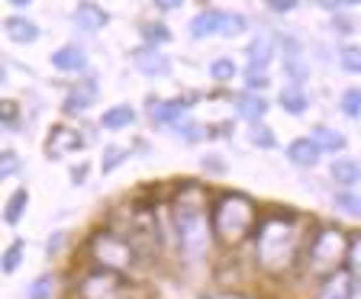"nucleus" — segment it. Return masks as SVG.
Wrapping results in <instances>:
<instances>
[{
	"label": "nucleus",
	"mask_w": 361,
	"mask_h": 299,
	"mask_svg": "<svg viewBox=\"0 0 361 299\" xmlns=\"http://www.w3.org/2000/svg\"><path fill=\"white\" fill-rule=\"evenodd\" d=\"M20 155H16V151H4V155H0V174H4V177H16V174H20Z\"/></svg>",
	"instance_id": "37"
},
{
	"label": "nucleus",
	"mask_w": 361,
	"mask_h": 299,
	"mask_svg": "<svg viewBox=\"0 0 361 299\" xmlns=\"http://www.w3.org/2000/svg\"><path fill=\"white\" fill-rule=\"evenodd\" d=\"M278 103H281V110L290 113V116H303V113H307V106H310V97L303 94L300 84H290V87L281 90Z\"/></svg>",
	"instance_id": "22"
},
{
	"label": "nucleus",
	"mask_w": 361,
	"mask_h": 299,
	"mask_svg": "<svg viewBox=\"0 0 361 299\" xmlns=\"http://www.w3.org/2000/svg\"><path fill=\"white\" fill-rule=\"evenodd\" d=\"M258 222H262V210H258V203L252 196L239 193V190L213 193L210 225L219 251H239V248L252 245Z\"/></svg>",
	"instance_id": "3"
},
{
	"label": "nucleus",
	"mask_w": 361,
	"mask_h": 299,
	"mask_svg": "<svg viewBox=\"0 0 361 299\" xmlns=\"http://www.w3.org/2000/svg\"><path fill=\"white\" fill-rule=\"evenodd\" d=\"M4 32H7V39L16 42V45H32L39 36H42L36 23L26 20V16H20V13H13V16L4 20Z\"/></svg>",
	"instance_id": "14"
},
{
	"label": "nucleus",
	"mask_w": 361,
	"mask_h": 299,
	"mask_svg": "<svg viewBox=\"0 0 361 299\" xmlns=\"http://www.w3.org/2000/svg\"><path fill=\"white\" fill-rule=\"evenodd\" d=\"M142 39L149 45H165V42H171V30H168L165 23H158V20H152V23H142Z\"/></svg>",
	"instance_id": "28"
},
{
	"label": "nucleus",
	"mask_w": 361,
	"mask_h": 299,
	"mask_svg": "<svg viewBox=\"0 0 361 299\" xmlns=\"http://www.w3.org/2000/svg\"><path fill=\"white\" fill-rule=\"evenodd\" d=\"M190 103H194V97H171V100H158L155 106H152V120L161 122V126H174V122H180V116L190 110Z\"/></svg>",
	"instance_id": "13"
},
{
	"label": "nucleus",
	"mask_w": 361,
	"mask_h": 299,
	"mask_svg": "<svg viewBox=\"0 0 361 299\" xmlns=\"http://www.w3.org/2000/svg\"><path fill=\"white\" fill-rule=\"evenodd\" d=\"M284 71H287V77H290L293 84H303V81H307V75H310L300 55H287V61H284Z\"/></svg>",
	"instance_id": "36"
},
{
	"label": "nucleus",
	"mask_w": 361,
	"mask_h": 299,
	"mask_svg": "<svg viewBox=\"0 0 361 299\" xmlns=\"http://www.w3.org/2000/svg\"><path fill=\"white\" fill-rule=\"evenodd\" d=\"M319 155H323V148L310 139V135H303V139H293L290 145H287V161H290L293 167H316V161H319Z\"/></svg>",
	"instance_id": "11"
},
{
	"label": "nucleus",
	"mask_w": 361,
	"mask_h": 299,
	"mask_svg": "<svg viewBox=\"0 0 361 299\" xmlns=\"http://www.w3.org/2000/svg\"><path fill=\"white\" fill-rule=\"evenodd\" d=\"M268 110H271V103L258 94V90H245V94L235 97V116L245 122H262Z\"/></svg>",
	"instance_id": "12"
},
{
	"label": "nucleus",
	"mask_w": 361,
	"mask_h": 299,
	"mask_svg": "<svg viewBox=\"0 0 361 299\" xmlns=\"http://www.w3.org/2000/svg\"><path fill=\"white\" fill-rule=\"evenodd\" d=\"M310 139H313L319 148H323V155H338V151H345V135L342 132H336V129H329V126H313L310 129Z\"/></svg>",
	"instance_id": "21"
},
{
	"label": "nucleus",
	"mask_w": 361,
	"mask_h": 299,
	"mask_svg": "<svg viewBox=\"0 0 361 299\" xmlns=\"http://www.w3.org/2000/svg\"><path fill=\"white\" fill-rule=\"evenodd\" d=\"M52 68L55 71H65V75H75L87 68V55H84L81 45H61L52 52Z\"/></svg>",
	"instance_id": "16"
},
{
	"label": "nucleus",
	"mask_w": 361,
	"mask_h": 299,
	"mask_svg": "<svg viewBox=\"0 0 361 299\" xmlns=\"http://www.w3.org/2000/svg\"><path fill=\"white\" fill-rule=\"evenodd\" d=\"M129 155H133L129 148H120V145H106V148H104V161H100V171H104V174H113L116 167L123 165V161H126Z\"/></svg>",
	"instance_id": "29"
},
{
	"label": "nucleus",
	"mask_w": 361,
	"mask_h": 299,
	"mask_svg": "<svg viewBox=\"0 0 361 299\" xmlns=\"http://www.w3.org/2000/svg\"><path fill=\"white\" fill-rule=\"evenodd\" d=\"M213 193L197 180H184L168 200V232L174 235L180 257L188 264H203L216 245L210 225Z\"/></svg>",
	"instance_id": "2"
},
{
	"label": "nucleus",
	"mask_w": 361,
	"mask_h": 299,
	"mask_svg": "<svg viewBox=\"0 0 361 299\" xmlns=\"http://www.w3.org/2000/svg\"><path fill=\"white\" fill-rule=\"evenodd\" d=\"M23 251H26V245H23V238L10 241L7 248H4V274H16L23 264Z\"/></svg>",
	"instance_id": "31"
},
{
	"label": "nucleus",
	"mask_w": 361,
	"mask_h": 299,
	"mask_svg": "<svg viewBox=\"0 0 361 299\" xmlns=\"http://www.w3.org/2000/svg\"><path fill=\"white\" fill-rule=\"evenodd\" d=\"M338 110H342V116H348V120H358L361 116V87L342 90V97H338Z\"/></svg>",
	"instance_id": "26"
},
{
	"label": "nucleus",
	"mask_w": 361,
	"mask_h": 299,
	"mask_svg": "<svg viewBox=\"0 0 361 299\" xmlns=\"http://www.w3.org/2000/svg\"><path fill=\"white\" fill-rule=\"evenodd\" d=\"M264 4H268V10H274V13H290V10H297L300 0H264Z\"/></svg>",
	"instance_id": "40"
},
{
	"label": "nucleus",
	"mask_w": 361,
	"mask_h": 299,
	"mask_svg": "<svg viewBox=\"0 0 361 299\" xmlns=\"http://www.w3.org/2000/svg\"><path fill=\"white\" fill-rule=\"evenodd\" d=\"M0 116H4V122H7V126H13V122H16V103H4Z\"/></svg>",
	"instance_id": "43"
},
{
	"label": "nucleus",
	"mask_w": 361,
	"mask_h": 299,
	"mask_svg": "<svg viewBox=\"0 0 361 299\" xmlns=\"http://www.w3.org/2000/svg\"><path fill=\"white\" fill-rule=\"evenodd\" d=\"M316 4H319L323 10H329V13H338V7H345L342 0H316Z\"/></svg>",
	"instance_id": "45"
},
{
	"label": "nucleus",
	"mask_w": 361,
	"mask_h": 299,
	"mask_svg": "<svg viewBox=\"0 0 361 299\" xmlns=\"http://www.w3.org/2000/svg\"><path fill=\"white\" fill-rule=\"evenodd\" d=\"M355 26H358V23H355L348 13H336V16H332V30H336L338 36H352Z\"/></svg>",
	"instance_id": "39"
},
{
	"label": "nucleus",
	"mask_w": 361,
	"mask_h": 299,
	"mask_svg": "<svg viewBox=\"0 0 361 299\" xmlns=\"http://www.w3.org/2000/svg\"><path fill=\"white\" fill-rule=\"evenodd\" d=\"M84 145H87V139H84L78 129L55 126L52 132H49V139H45V155L55 161V158H65V155H71V151H81Z\"/></svg>",
	"instance_id": "7"
},
{
	"label": "nucleus",
	"mask_w": 361,
	"mask_h": 299,
	"mask_svg": "<svg viewBox=\"0 0 361 299\" xmlns=\"http://www.w3.org/2000/svg\"><path fill=\"white\" fill-rule=\"evenodd\" d=\"M174 135H178L180 142L194 145V142H200L207 132H203V126H197V122H174Z\"/></svg>",
	"instance_id": "35"
},
{
	"label": "nucleus",
	"mask_w": 361,
	"mask_h": 299,
	"mask_svg": "<svg viewBox=\"0 0 361 299\" xmlns=\"http://www.w3.org/2000/svg\"><path fill=\"white\" fill-rule=\"evenodd\" d=\"M84 257H87L90 267L116 270V274H129V270H135V264L142 261L133 238L126 232H120L116 225H106V229L90 232L87 241H84Z\"/></svg>",
	"instance_id": "5"
},
{
	"label": "nucleus",
	"mask_w": 361,
	"mask_h": 299,
	"mask_svg": "<svg viewBox=\"0 0 361 299\" xmlns=\"http://www.w3.org/2000/svg\"><path fill=\"white\" fill-rule=\"evenodd\" d=\"M345 267L352 270L355 277H361V232L348 235V257H345Z\"/></svg>",
	"instance_id": "33"
},
{
	"label": "nucleus",
	"mask_w": 361,
	"mask_h": 299,
	"mask_svg": "<svg viewBox=\"0 0 361 299\" xmlns=\"http://www.w3.org/2000/svg\"><path fill=\"white\" fill-rule=\"evenodd\" d=\"M26 210H30V193L23 187H16L13 193L7 196V206H4V222L7 225H20V219L26 216Z\"/></svg>",
	"instance_id": "23"
},
{
	"label": "nucleus",
	"mask_w": 361,
	"mask_h": 299,
	"mask_svg": "<svg viewBox=\"0 0 361 299\" xmlns=\"http://www.w3.org/2000/svg\"><path fill=\"white\" fill-rule=\"evenodd\" d=\"M338 65L345 68L348 75H361V49H358V45L342 49V52H338Z\"/></svg>",
	"instance_id": "34"
},
{
	"label": "nucleus",
	"mask_w": 361,
	"mask_h": 299,
	"mask_svg": "<svg viewBox=\"0 0 361 299\" xmlns=\"http://www.w3.org/2000/svg\"><path fill=\"white\" fill-rule=\"evenodd\" d=\"M342 4H345V7H358L361 0H342Z\"/></svg>",
	"instance_id": "48"
},
{
	"label": "nucleus",
	"mask_w": 361,
	"mask_h": 299,
	"mask_svg": "<svg viewBox=\"0 0 361 299\" xmlns=\"http://www.w3.org/2000/svg\"><path fill=\"white\" fill-rule=\"evenodd\" d=\"M71 293L78 299H129V280L126 274H116V270L87 267Z\"/></svg>",
	"instance_id": "6"
},
{
	"label": "nucleus",
	"mask_w": 361,
	"mask_h": 299,
	"mask_svg": "<svg viewBox=\"0 0 361 299\" xmlns=\"http://www.w3.org/2000/svg\"><path fill=\"white\" fill-rule=\"evenodd\" d=\"M235 75H239V68H235V61L229 58V55H219V58L210 61V77H213L216 84L235 81Z\"/></svg>",
	"instance_id": "24"
},
{
	"label": "nucleus",
	"mask_w": 361,
	"mask_h": 299,
	"mask_svg": "<svg viewBox=\"0 0 361 299\" xmlns=\"http://www.w3.org/2000/svg\"><path fill=\"white\" fill-rule=\"evenodd\" d=\"M135 122V110L126 103L120 106H106L104 116H100V126L106 129V132H120V129H129Z\"/></svg>",
	"instance_id": "20"
},
{
	"label": "nucleus",
	"mask_w": 361,
	"mask_h": 299,
	"mask_svg": "<svg viewBox=\"0 0 361 299\" xmlns=\"http://www.w3.org/2000/svg\"><path fill=\"white\" fill-rule=\"evenodd\" d=\"M332 203H336V210H342L345 216H361V196L355 193V190H336Z\"/></svg>",
	"instance_id": "27"
},
{
	"label": "nucleus",
	"mask_w": 361,
	"mask_h": 299,
	"mask_svg": "<svg viewBox=\"0 0 361 299\" xmlns=\"http://www.w3.org/2000/svg\"><path fill=\"white\" fill-rule=\"evenodd\" d=\"M316 225H310L293 210H268L262 212L255 235H252V261L262 277L281 280L300 270L307 241Z\"/></svg>",
	"instance_id": "1"
},
{
	"label": "nucleus",
	"mask_w": 361,
	"mask_h": 299,
	"mask_svg": "<svg viewBox=\"0 0 361 299\" xmlns=\"http://www.w3.org/2000/svg\"><path fill=\"white\" fill-rule=\"evenodd\" d=\"M188 0H155V7L158 10H178V7H184Z\"/></svg>",
	"instance_id": "44"
},
{
	"label": "nucleus",
	"mask_w": 361,
	"mask_h": 299,
	"mask_svg": "<svg viewBox=\"0 0 361 299\" xmlns=\"http://www.w3.org/2000/svg\"><path fill=\"white\" fill-rule=\"evenodd\" d=\"M203 167H207V171H213V174H223V171H226V167L219 165L216 158H207V161H203Z\"/></svg>",
	"instance_id": "46"
},
{
	"label": "nucleus",
	"mask_w": 361,
	"mask_h": 299,
	"mask_svg": "<svg viewBox=\"0 0 361 299\" xmlns=\"http://www.w3.org/2000/svg\"><path fill=\"white\" fill-rule=\"evenodd\" d=\"M61 245H65V232H55L52 238H49V245H45V251H49V255H55Z\"/></svg>",
	"instance_id": "42"
},
{
	"label": "nucleus",
	"mask_w": 361,
	"mask_h": 299,
	"mask_svg": "<svg viewBox=\"0 0 361 299\" xmlns=\"http://www.w3.org/2000/svg\"><path fill=\"white\" fill-rule=\"evenodd\" d=\"M133 61H135V68L142 71V75H149V77H165L168 71H171V61H168V55H161L155 49V45H149V49H139V52L133 55Z\"/></svg>",
	"instance_id": "15"
},
{
	"label": "nucleus",
	"mask_w": 361,
	"mask_h": 299,
	"mask_svg": "<svg viewBox=\"0 0 361 299\" xmlns=\"http://www.w3.org/2000/svg\"><path fill=\"white\" fill-rule=\"evenodd\" d=\"M97 100V81L94 77H87V81H81V84H75V87L68 90V97H65V103H61V110L68 113V116H78V113H84L90 103Z\"/></svg>",
	"instance_id": "10"
},
{
	"label": "nucleus",
	"mask_w": 361,
	"mask_h": 299,
	"mask_svg": "<svg viewBox=\"0 0 361 299\" xmlns=\"http://www.w3.org/2000/svg\"><path fill=\"white\" fill-rule=\"evenodd\" d=\"M84 180H87V165H81V167H71V184H75V187H81Z\"/></svg>",
	"instance_id": "41"
},
{
	"label": "nucleus",
	"mask_w": 361,
	"mask_h": 299,
	"mask_svg": "<svg viewBox=\"0 0 361 299\" xmlns=\"http://www.w3.org/2000/svg\"><path fill=\"white\" fill-rule=\"evenodd\" d=\"M71 20H75V26L84 32H100L106 23H110V13H106L100 4H94V0H81L75 7V13H71Z\"/></svg>",
	"instance_id": "9"
},
{
	"label": "nucleus",
	"mask_w": 361,
	"mask_h": 299,
	"mask_svg": "<svg viewBox=\"0 0 361 299\" xmlns=\"http://www.w3.org/2000/svg\"><path fill=\"white\" fill-rule=\"evenodd\" d=\"M248 30V20L242 13H223V26H219V36L226 39H235Z\"/></svg>",
	"instance_id": "32"
},
{
	"label": "nucleus",
	"mask_w": 361,
	"mask_h": 299,
	"mask_svg": "<svg viewBox=\"0 0 361 299\" xmlns=\"http://www.w3.org/2000/svg\"><path fill=\"white\" fill-rule=\"evenodd\" d=\"M348 235L352 232H345L342 225H316L307 241V251H303V261H300L303 277L319 284L323 277H329V274L345 267Z\"/></svg>",
	"instance_id": "4"
},
{
	"label": "nucleus",
	"mask_w": 361,
	"mask_h": 299,
	"mask_svg": "<svg viewBox=\"0 0 361 299\" xmlns=\"http://www.w3.org/2000/svg\"><path fill=\"white\" fill-rule=\"evenodd\" d=\"M268 75H264V68H252L248 65V71H245V87L248 90H264L268 87Z\"/></svg>",
	"instance_id": "38"
},
{
	"label": "nucleus",
	"mask_w": 361,
	"mask_h": 299,
	"mask_svg": "<svg viewBox=\"0 0 361 299\" xmlns=\"http://www.w3.org/2000/svg\"><path fill=\"white\" fill-rule=\"evenodd\" d=\"M248 65L252 68H268V61L274 58V36L271 32H262L248 42Z\"/></svg>",
	"instance_id": "19"
},
{
	"label": "nucleus",
	"mask_w": 361,
	"mask_h": 299,
	"mask_svg": "<svg viewBox=\"0 0 361 299\" xmlns=\"http://www.w3.org/2000/svg\"><path fill=\"white\" fill-rule=\"evenodd\" d=\"M248 142L255 145V148L271 151L274 145H278V139H274V129L271 126H264V122H252V129H248Z\"/></svg>",
	"instance_id": "25"
},
{
	"label": "nucleus",
	"mask_w": 361,
	"mask_h": 299,
	"mask_svg": "<svg viewBox=\"0 0 361 299\" xmlns=\"http://www.w3.org/2000/svg\"><path fill=\"white\" fill-rule=\"evenodd\" d=\"M52 293H55L52 274H42V277H36L30 286H26V299H52Z\"/></svg>",
	"instance_id": "30"
},
{
	"label": "nucleus",
	"mask_w": 361,
	"mask_h": 299,
	"mask_svg": "<svg viewBox=\"0 0 361 299\" xmlns=\"http://www.w3.org/2000/svg\"><path fill=\"white\" fill-rule=\"evenodd\" d=\"M352 270L342 267L336 270V274H329V277H323L319 284H316V293L313 299H352Z\"/></svg>",
	"instance_id": "8"
},
{
	"label": "nucleus",
	"mask_w": 361,
	"mask_h": 299,
	"mask_svg": "<svg viewBox=\"0 0 361 299\" xmlns=\"http://www.w3.org/2000/svg\"><path fill=\"white\" fill-rule=\"evenodd\" d=\"M7 4H10V7H13V10H26V7H30V4H32V0H7Z\"/></svg>",
	"instance_id": "47"
},
{
	"label": "nucleus",
	"mask_w": 361,
	"mask_h": 299,
	"mask_svg": "<svg viewBox=\"0 0 361 299\" xmlns=\"http://www.w3.org/2000/svg\"><path fill=\"white\" fill-rule=\"evenodd\" d=\"M329 177L336 180L342 190H355L361 184V165L355 158H336L329 165Z\"/></svg>",
	"instance_id": "17"
},
{
	"label": "nucleus",
	"mask_w": 361,
	"mask_h": 299,
	"mask_svg": "<svg viewBox=\"0 0 361 299\" xmlns=\"http://www.w3.org/2000/svg\"><path fill=\"white\" fill-rule=\"evenodd\" d=\"M219 26H223V10H200V13L190 20V36L194 39H210L219 32Z\"/></svg>",
	"instance_id": "18"
}]
</instances>
